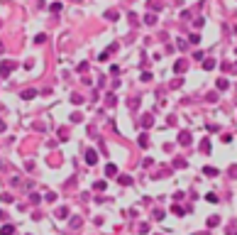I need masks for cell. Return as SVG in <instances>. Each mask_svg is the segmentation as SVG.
<instances>
[{"label": "cell", "instance_id": "1", "mask_svg": "<svg viewBox=\"0 0 237 235\" xmlns=\"http://www.w3.org/2000/svg\"><path fill=\"white\" fill-rule=\"evenodd\" d=\"M15 66H17V61H2V64H0V78H7L10 71Z\"/></svg>", "mask_w": 237, "mask_h": 235}, {"label": "cell", "instance_id": "2", "mask_svg": "<svg viewBox=\"0 0 237 235\" xmlns=\"http://www.w3.org/2000/svg\"><path fill=\"white\" fill-rule=\"evenodd\" d=\"M86 162L93 167V164L98 162V152H96V149H88V152H86Z\"/></svg>", "mask_w": 237, "mask_h": 235}, {"label": "cell", "instance_id": "3", "mask_svg": "<svg viewBox=\"0 0 237 235\" xmlns=\"http://www.w3.org/2000/svg\"><path fill=\"white\" fill-rule=\"evenodd\" d=\"M139 123H142V128H152V125H154V118H152V115H149V113H144V115H142V120H139Z\"/></svg>", "mask_w": 237, "mask_h": 235}, {"label": "cell", "instance_id": "4", "mask_svg": "<svg viewBox=\"0 0 237 235\" xmlns=\"http://www.w3.org/2000/svg\"><path fill=\"white\" fill-rule=\"evenodd\" d=\"M34 96H37V91H34V88H30V91H22V93H20V98H25V101H32Z\"/></svg>", "mask_w": 237, "mask_h": 235}, {"label": "cell", "instance_id": "5", "mask_svg": "<svg viewBox=\"0 0 237 235\" xmlns=\"http://www.w3.org/2000/svg\"><path fill=\"white\" fill-rule=\"evenodd\" d=\"M178 142H181V145H191V132H186V130H183V132L178 135Z\"/></svg>", "mask_w": 237, "mask_h": 235}, {"label": "cell", "instance_id": "6", "mask_svg": "<svg viewBox=\"0 0 237 235\" xmlns=\"http://www.w3.org/2000/svg\"><path fill=\"white\" fill-rule=\"evenodd\" d=\"M186 66H188V61H183V59H181V61H176V64H174V71H176V73H181V71H186Z\"/></svg>", "mask_w": 237, "mask_h": 235}, {"label": "cell", "instance_id": "7", "mask_svg": "<svg viewBox=\"0 0 237 235\" xmlns=\"http://www.w3.org/2000/svg\"><path fill=\"white\" fill-rule=\"evenodd\" d=\"M0 235H15V225H10V223L2 225V228H0Z\"/></svg>", "mask_w": 237, "mask_h": 235}, {"label": "cell", "instance_id": "8", "mask_svg": "<svg viewBox=\"0 0 237 235\" xmlns=\"http://www.w3.org/2000/svg\"><path fill=\"white\" fill-rule=\"evenodd\" d=\"M171 213H174V216H183V213H186V208H183V206H178V203H174V206H171Z\"/></svg>", "mask_w": 237, "mask_h": 235}, {"label": "cell", "instance_id": "9", "mask_svg": "<svg viewBox=\"0 0 237 235\" xmlns=\"http://www.w3.org/2000/svg\"><path fill=\"white\" fill-rule=\"evenodd\" d=\"M117 174V167L115 164H105V176H115Z\"/></svg>", "mask_w": 237, "mask_h": 235}, {"label": "cell", "instance_id": "10", "mask_svg": "<svg viewBox=\"0 0 237 235\" xmlns=\"http://www.w3.org/2000/svg\"><path fill=\"white\" fill-rule=\"evenodd\" d=\"M201 152H205V154L210 152V140L208 137H203V142H201Z\"/></svg>", "mask_w": 237, "mask_h": 235}, {"label": "cell", "instance_id": "11", "mask_svg": "<svg viewBox=\"0 0 237 235\" xmlns=\"http://www.w3.org/2000/svg\"><path fill=\"white\" fill-rule=\"evenodd\" d=\"M139 147H149V137H147L144 132L139 135Z\"/></svg>", "mask_w": 237, "mask_h": 235}, {"label": "cell", "instance_id": "12", "mask_svg": "<svg viewBox=\"0 0 237 235\" xmlns=\"http://www.w3.org/2000/svg\"><path fill=\"white\" fill-rule=\"evenodd\" d=\"M203 69H205V71H210V69H215V61H213V59H205V61H203Z\"/></svg>", "mask_w": 237, "mask_h": 235}, {"label": "cell", "instance_id": "13", "mask_svg": "<svg viewBox=\"0 0 237 235\" xmlns=\"http://www.w3.org/2000/svg\"><path fill=\"white\" fill-rule=\"evenodd\" d=\"M227 86H230V81H227V78H220V81H218V88H220V91H225Z\"/></svg>", "mask_w": 237, "mask_h": 235}, {"label": "cell", "instance_id": "14", "mask_svg": "<svg viewBox=\"0 0 237 235\" xmlns=\"http://www.w3.org/2000/svg\"><path fill=\"white\" fill-rule=\"evenodd\" d=\"M218 223H220L218 216H210V218H208V228H213V225H218Z\"/></svg>", "mask_w": 237, "mask_h": 235}, {"label": "cell", "instance_id": "15", "mask_svg": "<svg viewBox=\"0 0 237 235\" xmlns=\"http://www.w3.org/2000/svg\"><path fill=\"white\" fill-rule=\"evenodd\" d=\"M203 171L208 174V176H218V169H215V167H205Z\"/></svg>", "mask_w": 237, "mask_h": 235}, {"label": "cell", "instance_id": "16", "mask_svg": "<svg viewBox=\"0 0 237 235\" xmlns=\"http://www.w3.org/2000/svg\"><path fill=\"white\" fill-rule=\"evenodd\" d=\"M49 10H51V12H61V2H51Z\"/></svg>", "mask_w": 237, "mask_h": 235}, {"label": "cell", "instance_id": "17", "mask_svg": "<svg viewBox=\"0 0 237 235\" xmlns=\"http://www.w3.org/2000/svg\"><path fill=\"white\" fill-rule=\"evenodd\" d=\"M188 39H191V44H201V34H191Z\"/></svg>", "mask_w": 237, "mask_h": 235}, {"label": "cell", "instance_id": "18", "mask_svg": "<svg viewBox=\"0 0 237 235\" xmlns=\"http://www.w3.org/2000/svg\"><path fill=\"white\" fill-rule=\"evenodd\" d=\"M174 167H176V169H183V167H186V162H183V159H174Z\"/></svg>", "mask_w": 237, "mask_h": 235}, {"label": "cell", "instance_id": "19", "mask_svg": "<svg viewBox=\"0 0 237 235\" xmlns=\"http://www.w3.org/2000/svg\"><path fill=\"white\" fill-rule=\"evenodd\" d=\"M205 199H208V201H210V203H218V196H215L213 191H210V194H205Z\"/></svg>", "mask_w": 237, "mask_h": 235}, {"label": "cell", "instance_id": "20", "mask_svg": "<svg viewBox=\"0 0 237 235\" xmlns=\"http://www.w3.org/2000/svg\"><path fill=\"white\" fill-rule=\"evenodd\" d=\"M56 216H59V218H66V216H68V208H66V206H64V208H59V213H56Z\"/></svg>", "mask_w": 237, "mask_h": 235}, {"label": "cell", "instance_id": "21", "mask_svg": "<svg viewBox=\"0 0 237 235\" xmlns=\"http://www.w3.org/2000/svg\"><path fill=\"white\" fill-rule=\"evenodd\" d=\"M144 22H147V25H154V22H157V17H154V15H147V17H144Z\"/></svg>", "mask_w": 237, "mask_h": 235}, {"label": "cell", "instance_id": "22", "mask_svg": "<svg viewBox=\"0 0 237 235\" xmlns=\"http://www.w3.org/2000/svg\"><path fill=\"white\" fill-rule=\"evenodd\" d=\"M34 42H37V44H42V42H47V34H37V37H34Z\"/></svg>", "mask_w": 237, "mask_h": 235}, {"label": "cell", "instance_id": "23", "mask_svg": "<svg viewBox=\"0 0 237 235\" xmlns=\"http://www.w3.org/2000/svg\"><path fill=\"white\" fill-rule=\"evenodd\" d=\"M120 184H125V186H130V184H132V179H130V176H120Z\"/></svg>", "mask_w": 237, "mask_h": 235}, {"label": "cell", "instance_id": "24", "mask_svg": "<svg viewBox=\"0 0 237 235\" xmlns=\"http://www.w3.org/2000/svg\"><path fill=\"white\" fill-rule=\"evenodd\" d=\"M108 105H115V93H108Z\"/></svg>", "mask_w": 237, "mask_h": 235}, {"label": "cell", "instance_id": "25", "mask_svg": "<svg viewBox=\"0 0 237 235\" xmlns=\"http://www.w3.org/2000/svg\"><path fill=\"white\" fill-rule=\"evenodd\" d=\"M105 189V181H96V191H103Z\"/></svg>", "mask_w": 237, "mask_h": 235}, {"label": "cell", "instance_id": "26", "mask_svg": "<svg viewBox=\"0 0 237 235\" xmlns=\"http://www.w3.org/2000/svg\"><path fill=\"white\" fill-rule=\"evenodd\" d=\"M2 130H5V123H2V120H0V132H2Z\"/></svg>", "mask_w": 237, "mask_h": 235}, {"label": "cell", "instance_id": "27", "mask_svg": "<svg viewBox=\"0 0 237 235\" xmlns=\"http://www.w3.org/2000/svg\"><path fill=\"white\" fill-rule=\"evenodd\" d=\"M0 52H2V42H0Z\"/></svg>", "mask_w": 237, "mask_h": 235}]
</instances>
